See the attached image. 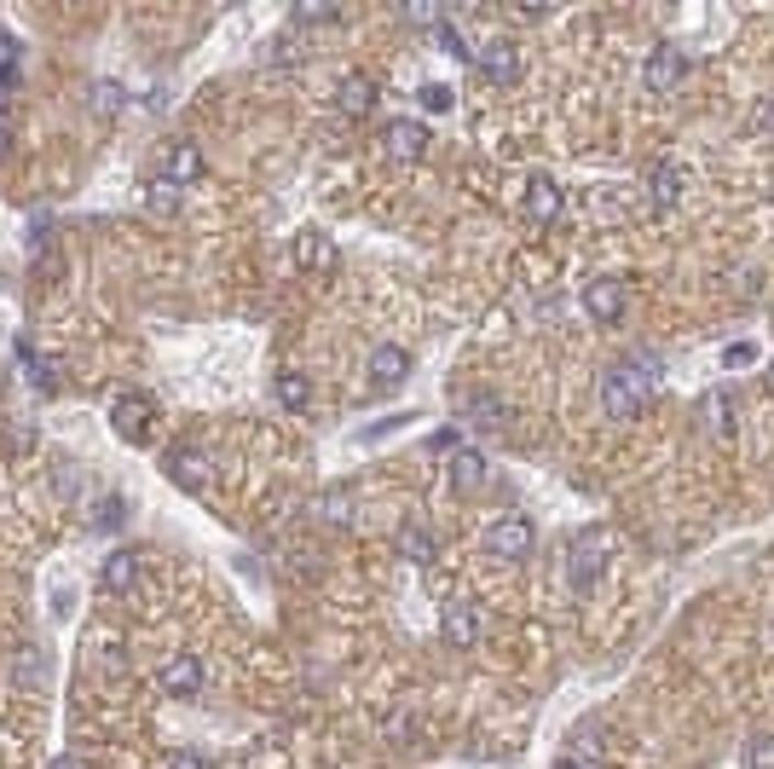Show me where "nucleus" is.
I'll return each instance as SVG.
<instances>
[{
	"label": "nucleus",
	"instance_id": "nucleus-6",
	"mask_svg": "<svg viewBox=\"0 0 774 769\" xmlns=\"http://www.w3.org/2000/svg\"><path fill=\"white\" fill-rule=\"evenodd\" d=\"M480 630H486L480 602H468V596H451V602H445V614H440V637H445L451 648H480Z\"/></svg>",
	"mask_w": 774,
	"mask_h": 769
},
{
	"label": "nucleus",
	"instance_id": "nucleus-4",
	"mask_svg": "<svg viewBox=\"0 0 774 769\" xmlns=\"http://www.w3.org/2000/svg\"><path fill=\"white\" fill-rule=\"evenodd\" d=\"M561 209H566V197H561V186L550 174H532L527 186H520V220L527 226H555Z\"/></svg>",
	"mask_w": 774,
	"mask_h": 769
},
{
	"label": "nucleus",
	"instance_id": "nucleus-33",
	"mask_svg": "<svg viewBox=\"0 0 774 769\" xmlns=\"http://www.w3.org/2000/svg\"><path fill=\"white\" fill-rule=\"evenodd\" d=\"M168 769H214V763L202 758V752H174V758H168Z\"/></svg>",
	"mask_w": 774,
	"mask_h": 769
},
{
	"label": "nucleus",
	"instance_id": "nucleus-3",
	"mask_svg": "<svg viewBox=\"0 0 774 769\" xmlns=\"http://www.w3.org/2000/svg\"><path fill=\"white\" fill-rule=\"evenodd\" d=\"M601 568H607V532H601V527H589V532H578V545L566 550V584H573L578 596H584V591H596Z\"/></svg>",
	"mask_w": 774,
	"mask_h": 769
},
{
	"label": "nucleus",
	"instance_id": "nucleus-18",
	"mask_svg": "<svg viewBox=\"0 0 774 769\" xmlns=\"http://www.w3.org/2000/svg\"><path fill=\"white\" fill-rule=\"evenodd\" d=\"M99 584L104 591H133V584H140V550H110L104 556V568H99Z\"/></svg>",
	"mask_w": 774,
	"mask_h": 769
},
{
	"label": "nucleus",
	"instance_id": "nucleus-31",
	"mask_svg": "<svg viewBox=\"0 0 774 769\" xmlns=\"http://www.w3.org/2000/svg\"><path fill=\"white\" fill-rule=\"evenodd\" d=\"M335 7H295V24H330Z\"/></svg>",
	"mask_w": 774,
	"mask_h": 769
},
{
	"label": "nucleus",
	"instance_id": "nucleus-23",
	"mask_svg": "<svg viewBox=\"0 0 774 769\" xmlns=\"http://www.w3.org/2000/svg\"><path fill=\"white\" fill-rule=\"evenodd\" d=\"M463 422H474V428H504V399H497V394H468L463 399Z\"/></svg>",
	"mask_w": 774,
	"mask_h": 769
},
{
	"label": "nucleus",
	"instance_id": "nucleus-32",
	"mask_svg": "<svg viewBox=\"0 0 774 769\" xmlns=\"http://www.w3.org/2000/svg\"><path fill=\"white\" fill-rule=\"evenodd\" d=\"M93 521H99V527H117V521H122V497H104V504H99V515H93Z\"/></svg>",
	"mask_w": 774,
	"mask_h": 769
},
{
	"label": "nucleus",
	"instance_id": "nucleus-15",
	"mask_svg": "<svg viewBox=\"0 0 774 769\" xmlns=\"http://www.w3.org/2000/svg\"><path fill=\"white\" fill-rule=\"evenodd\" d=\"M405 376H411V353H405V348L387 342V348H376V353H371V388H376V394L405 388Z\"/></svg>",
	"mask_w": 774,
	"mask_h": 769
},
{
	"label": "nucleus",
	"instance_id": "nucleus-22",
	"mask_svg": "<svg viewBox=\"0 0 774 769\" xmlns=\"http://www.w3.org/2000/svg\"><path fill=\"white\" fill-rule=\"evenodd\" d=\"M486 458H480V451H451V486H457V492H480L486 486Z\"/></svg>",
	"mask_w": 774,
	"mask_h": 769
},
{
	"label": "nucleus",
	"instance_id": "nucleus-35",
	"mask_svg": "<svg viewBox=\"0 0 774 769\" xmlns=\"http://www.w3.org/2000/svg\"><path fill=\"white\" fill-rule=\"evenodd\" d=\"M7 87H12V64L0 58V105H7Z\"/></svg>",
	"mask_w": 774,
	"mask_h": 769
},
{
	"label": "nucleus",
	"instance_id": "nucleus-29",
	"mask_svg": "<svg viewBox=\"0 0 774 769\" xmlns=\"http://www.w3.org/2000/svg\"><path fill=\"white\" fill-rule=\"evenodd\" d=\"M745 763H751V769H774V735H751Z\"/></svg>",
	"mask_w": 774,
	"mask_h": 769
},
{
	"label": "nucleus",
	"instance_id": "nucleus-13",
	"mask_svg": "<svg viewBox=\"0 0 774 769\" xmlns=\"http://www.w3.org/2000/svg\"><path fill=\"white\" fill-rule=\"evenodd\" d=\"M295 266H301V273H312V278L335 273V243H330V232H318V226L295 232Z\"/></svg>",
	"mask_w": 774,
	"mask_h": 769
},
{
	"label": "nucleus",
	"instance_id": "nucleus-20",
	"mask_svg": "<svg viewBox=\"0 0 774 769\" xmlns=\"http://www.w3.org/2000/svg\"><path fill=\"white\" fill-rule=\"evenodd\" d=\"M699 422H705V435L734 440V399H728V394H705L699 399Z\"/></svg>",
	"mask_w": 774,
	"mask_h": 769
},
{
	"label": "nucleus",
	"instance_id": "nucleus-9",
	"mask_svg": "<svg viewBox=\"0 0 774 769\" xmlns=\"http://www.w3.org/2000/svg\"><path fill=\"white\" fill-rule=\"evenodd\" d=\"M156 689L174 694V700L202 694V660H197V653H168V660L156 666Z\"/></svg>",
	"mask_w": 774,
	"mask_h": 769
},
{
	"label": "nucleus",
	"instance_id": "nucleus-28",
	"mask_svg": "<svg viewBox=\"0 0 774 769\" xmlns=\"http://www.w3.org/2000/svg\"><path fill=\"white\" fill-rule=\"evenodd\" d=\"M428 35H434V47H440V53H451V58H474V53H468V41L451 30V24H434Z\"/></svg>",
	"mask_w": 774,
	"mask_h": 769
},
{
	"label": "nucleus",
	"instance_id": "nucleus-27",
	"mask_svg": "<svg viewBox=\"0 0 774 769\" xmlns=\"http://www.w3.org/2000/svg\"><path fill=\"white\" fill-rule=\"evenodd\" d=\"M417 99H422V110L445 117V110H451V87H445V81H422V87H417Z\"/></svg>",
	"mask_w": 774,
	"mask_h": 769
},
{
	"label": "nucleus",
	"instance_id": "nucleus-21",
	"mask_svg": "<svg viewBox=\"0 0 774 769\" xmlns=\"http://www.w3.org/2000/svg\"><path fill=\"white\" fill-rule=\"evenodd\" d=\"M163 168H168V179H174V186H179V191H186V186H191V179L202 174V151H197L191 140H179V145H168V156H163Z\"/></svg>",
	"mask_w": 774,
	"mask_h": 769
},
{
	"label": "nucleus",
	"instance_id": "nucleus-11",
	"mask_svg": "<svg viewBox=\"0 0 774 769\" xmlns=\"http://www.w3.org/2000/svg\"><path fill=\"white\" fill-rule=\"evenodd\" d=\"M642 191H648V209L653 215H671L676 202H682V168L659 156V163H648V174H642Z\"/></svg>",
	"mask_w": 774,
	"mask_h": 769
},
{
	"label": "nucleus",
	"instance_id": "nucleus-30",
	"mask_svg": "<svg viewBox=\"0 0 774 769\" xmlns=\"http://www.w3.org/2000/svg\"><path fill=\"white\" fill-rule=\"evenodd\" d=\"M93 110H110V117H117V110H122V87H117V81H110V87L99 81V87H93Z\"/></svg>",
	"mask_w": 774,
	"mask_h": 769
},
{
	"label": "nucleus",
	"instance_id": "nucleus-10",
	"mask_svg": "<svg viewBox=\"0 0 774 769\" xmlns=\"http://www.w3.org/2000/svg\"><path fill=\"white\" fill-rule=\"evenodd\" d=\"M474 70H480L491 87H515L520 81V47L515 41H486V47L474 53Z\"/></svg>",
	"mask_w": 774,
	"mask_h": 769
},
{
	"label": "nucleus",
	"instance_id": "nucleus-26",
	"mask_svg": "<svg viewBox=\"0 0 774 769\" xmlns=\"http://www.w3.org/2000/svg\"><path fill=\"white\" fill-rule=\"evenodd\" d=\"M318 515H324L330 527H341V521L353 515V492H347V486H341V492H324V497H318Z\"/></svg>",
	"mask_w": 774,
	"mask_h": 769
},
{
	"label": "nucleus",
	"instance_id": "nucleus-25",
	"mask_svg": "<svg viewBox=\"0 0 774 769\" xmlns=\"http://www.w3.org/2000/svg\"><path fill=\"white\" fill-rule=\"evenodd\" d=\"M145 209H156V215H174V209H179V186H174L168 174L145 186Z\"/></svg>",
	"mask_w": 774,
	"mask_h": 769
},
{
	"label": "nucleus",
	"instance_id": "nucleus-17",
	"mask_svg": "<svg viewBox=\"0 0 774 769\" xmlns=\"http://www.w3.org/2000/svg\"><path fill=\"white\" fill-rule=\"evenodd\" d=\"M399 556L411 561V568H428V561L440 556V532L428 527V521H405L399 527Z\"/></svg>",
	"mask_w": 774,
	"mask_h": 769
},
{
	"label": "nucleus",
	"instance_id": "nucleus-24",
	"mask_svg": "<svg viewBox=\"0 0 774 769\" xmlns=\"http://www.w3.org/2000/svg\"><path fill=\"white\" fill-rule=\"evenodd\" d=\"M18 359H24V371L35 382V394H58V376H53V359H41L30 342H18Z\"/></svg>",
	"mask_w": 774,
	"mask_h": 769
},
{
	"label": "nucleus",
	"instance_id": "nucleus-14",
	"mask_svg": "<svg viewBox=\"0 0 774 769\" xmlns=\"http://www.w3.org/2000/svg\"><path fill=\"white\" fill-rule=\"evenodd\" d=\"M584 312L596 325H619L624 319V284L619 278H589L584 284Z\"/></svg>",
	"mask_w": 774,
	"mask_h": 769
},
{
	"label": "nucleus",
	"instance_id": "nucleus-37",
	"mask_svg": "<svg viewBox=\"0 0 774 769\" xmlns=\"http://www.w3.org/2000/svg\"><path fill=\"white\" fill-rule=\"evenodd\" d=\"M7 145H12V140H7V128H0V156H7Z\"/></svg>",
	"mask_w": 774,
	"mask_h": 769
},
{
	"label": "nucleus",
	"instance_id": "nucleus-16",
	"mask_svg": "<svg viewBox=\"0 0 774 769\" xmlns=\"http://www.w3.org/2000/svg\"><path fill=\"white\" fill-rule=\"evenodd\" d=\"M335 105H341V117H371L376 110V81L364 70H347L335 81Z\"/></svg>",
	"mask_w": 774,
	"mask_h": 769
},
{
	"label": "nucleus",
	"instance_id": "nucleus-36",
	"mask_svg": "<svg viewBox=\"0 0 774 769\" xmlns=\"http://www.w3.org/2000/svg\"><path fill=\"white\" fill-rule=\"evenodd\" d=\"M555 769H596V763H584V758H573V752H566V758L555 763Z\"/></svg>",
	"mask_w": 774,
	"mask_h": 769
},
{
	"label": "nucleus",
	"instance_id": "nucleus-5",
	"mask_svg": "<svg viewBox=\"0 0 774 769\" xmlns=\"http://www.w3.org/2000/svg\"><path fill=\"white\" fill-rule=\"evenodd\" d=\"M532 545H538V532H532L527 515H504V521L486 527V550H491L497 561H527Z\"/></svg>",
	"mask_w": 774,
	"mask_h": 769
},
{
	"label": "nucleus",
	"instance_id": "nucleus-19",
	"mask_svg": "<svg viewBox=\"0 0 774 769\" xmlns=\"http://www.w3.org/2000/svg\"><path fill=\"white\" fill-rule=\"evenodd\" d=\"M272 399H278L289 417H301L307 405H312V382H307V371H278V376H272Z\"/></svg>",
	"mask_w": 774,
	"mask_h": 769
},
{
	"label": "nucleus",
	"instance_id": "nucleus-12",
	"mask_svg": "<svg viewBox=\"0 0 774 769\" xmlns=\"http://www.w3.org/2000/svg\"><path fill=\"white\" fill-rule=\"evenodd\" d=\"M163 474H168L179 492H202V486H209V463H202V451H197V446H168Z\"/></svg>",
	"mask_w": 774,
	"mask_h": 769
},
{
	"label": "nucleus",
	"instance_id": "nucleus-2",
	"mask_svg": "<svg viewBox=\"0 0 774 769\" xmlns=\"http://www.w3.org/2000/svg\"><path fill=\"white\" fill-rule=\"evenodd\" d=\"M110 428H117L128 446H151V435H156V399L140 394V388H122L117 399H110Z\"/></svg>",
	"mask_w": 774,
	"mask_h": 769
},
{
	"label": "nucleus",
	"instance_id": "nucleus-8",
	"mask_svg": "<svg viewBox=\"0 0 774 769\" xmlns=\"http://www.w3.org/2000/svg\"><path fill=\"white\" fill-rule=\"evenodd\" d=\"M682 76H688V58H682V47H671V41H659V47L648 53L642 64V81H648V94H676Z\"/></svg>",
	"mask_w": 774,
	"mask_h": 769
},
{
	"label": "nucleus",
	"instance_id": "nucleus-7",
	"mask_svg": "<svg viewBox=\"0 0 774 769\" xmlns=\"http://www.w3.org/2000/svg\"><path fill=\"white\" fill-rule=\"evenodd\" d=\"M428 140H434V133H428V122H417V117H394L382 128V151L394 156V163H422Z\"/></svg>",
	"mask_w": 774,
	"mask_h": 769
},
{
	"label": "nucleus",
	"instance_id": "nucleus-34",
	"mask_svg": "<svg viewBox=\"0 0 774 769\" xmlns=\"http://www.w3.org/2000/svg\"><path fill=\"white\" fill-rule=\"evenodd\" d=\"M763 289H769L763 273H740V296H745V301H751V296H763Z\"/></svg>",
	"mask_w": 774,
	"mask_h": 769
},
{
	"label": "nucleus",
	"instance_id": "nucleus-1",
	"mask_svg": "<svg viewBox=\"0 0 774 769\" xmlns=\"http://www.w3.org/2000/svg\"><path fill=\"white\" fill-rule=\"evenodd\" d=\"M653 382H659V371H653V359H648V353H635V359H619V365H607V371H601V382H596L601 417H612V422L635 417V411H642V405L653 399Z\"/></svg>",
	"mask_w": 774,
	"mask_h": 769
}]
</instances>
